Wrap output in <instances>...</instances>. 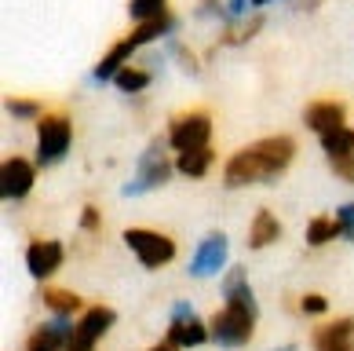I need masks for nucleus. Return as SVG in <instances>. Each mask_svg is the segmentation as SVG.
Here are the masks:
<instances>
[{"mask_svg":"<svg viewBox=\"0 0 354 351\" xmlns=\"http://www.w3.org/2000/svg\"><path fill=\"white\" fill-rule=\"evenodd\" d=\"M333 216H336V224H339V231H344V242H354V201H347V205H339V209H336Z\"/></svg>","mask_w":354,"mask_h":351,"instance_id":"27","label":"nucleus"},{"mask_svg":"<svg viewBox=\"0 0 354 351\" xmlns=\"http://www.w3.org/2000/svg\"><path fill=\"white\" fill-rule=\"evenodd\" d=\"M8 114H11V121H41V117L48 114L37 99H8Z\"/></svg>","mask_w":354,"mask_h":351,"instance_id":"25","label":"nucleus"},{"mask_svg":"<svg viewBox=\"0 0 354 351\" xmlns=\"http://www.w3.org/2000/svg\"><path fill=\"white\" fill-rule=\"evenodd\" d=\"M176 15H161V19H153V22H142V26H136L132 33V41L139 44V48H147V44H153V41H168V37H176Z\"/></svg>","mask_w":354,"mask_h":351,"instance_id":"20","label":"nucleus"},{"mask_svg":"<svg viewBox=\"0 0 354 351\" xmlns=\"http://www.w3.org/2000/svg\"><path fill=\"white\" fill-rule=\"evenodd\" d=\"M256 30H263V19L252 15V19H241V22H230L227 30H223L219 37V44H245V41H252Z\"/></svg>","mask_w":354,"mask_h":351,"instance_id":"23","label":"nucleus"},{"mask_svg":"<svg viewBox=\"0 0 354 351\" xmlns=\"http://www.w3.org/2000/svg\"><path fill=\"white\" fill-rule=\"evenodd\" d=\"M307 245L310 249H322V245H329V242H336V238H344V231H339V224H336V216H314L310 224H307Z\"/></svg>","mask_w":354,"mask_h":351,"instance_id":"21","label":"nucleus"},{"mask_svg":"<svg viewBox=\"0 0 354 351\" xmlns=\"http://www.w3.org/2000/svg\"><path fill=\"white\" fill-rule=\"evenodd\" d=\"M304 125L318 139L329 136V132H339V128H347V107L339 99H314L304 110Z\"/></svg>","mask_w":354,"mask_h":351,"instance_id":"14","label":"nucleus"},{"mask_svg":"<svg viewBox=\"0 0 354 351\" xmlns=\"http://www.w3.org/2000/svg\"><path fill=\"white\" fill-rule=\"evenodd\" d=\"M33 183H37V161L19 158V154L4 158V165H0V198H4L8 205L30 198Z\"/></svg>","mask_w":354,"mask_h":351,"instance_id":"11","label":"nucleus"},{"mask_svg":"<svg viewBox=\"0 0 354 351\" xmlns=\"http://www.w3.org/2000/svg\"><path fill=\"white\" fill-rule=\"evenodd\" d=\"M296 161V139L292 136H267L230 154L223 165V183L230 190L238 187H256V183H274L288 165Z\"/></svg>","mask_w":354,"mask_h":351,"instance_id":"2","label":"nucleus"},{"mask_svg":"<svg viewBox=\"0 0 354 351\" xmlns=\"http://www.w3.org/2000/svg\"><path fill=\"white\" fill-rule=\"evenodd\" d=\"M73 333H77V318L51 315L48 322H41V326L26 336V351H66Z\"/></svg>","mask_w":354,"mask_h":351,"instance_id":"12","label":"nucleus"},{"mask_svg":"<svg viewBox=\"0 0 354 351\" xmlns=\"http://www.w3.org/2000/svg\"><path fill=\"white\" fill-rule=\"evenodd\" d=\"M165 341L176 344L179 351H190V348H201V344L212 341V330H208V322L198 318L194 304L176 300V304H172V315H168V333H165Z\"/></svg>","mask_w":354,"mask_h":351,"instance_id":"7","label":"nucleus"},{"mask_svg":"<svg viewBox=\"0 0 354 351\" xmlns=\"http://www.w3.org/2000/svg\"><path fill=\"white\" fill-rule=\"evenodd\" d=\"M117 326V311L106 307V304H91L84 307V315L77 318V333H73V341L66 351H95L99 341L106 336L110 330Z\"/></svg>","mask_w":354,"mask_h":351,"instance_id":"8","label":"nucleus"},{"mask_svg":"<svg viewBox=\"0 0 354 351\" xmlns=\"http://www.w3.org/2000/svg\"><path fill=\"white\" fill-rule=\"evenodd\" d=\"M227 256H230L227 234L212 231V234H205V238L198 242V249H194L187 271H190L194 278H216V275H223V271H227Z\"/></svg>","mask_w":354,"mask_h":351,"instance_id":"9","label":"nucleus"},{"mask_svg":"<svg viewBox=\"0 0 354 351\" xmlns=\"http://www.w3.org/2000/svg\"><path fill=\"white\" fill-rule=\"evenodd\" d=\"M274 351H299L296 344H281V348H274Z\"/></svg>","mask_w":354,"mask_h":351,"instance_id":"30","label":"nucleus"},{"mask_svg":"<svg viewBox=\"0 0 354 351\" xmlns=\"http://www.w3.org/2000/svg\"><path fill=\"white\" fill-rule=\"evenodd\" d=\"M81 231L84 234H99L102 231V213L95 209V205H84L81 209Z\"/></svg>","mask_w":354,"mask_h":351,"instance_id":"28","label":"nucleus"},{"mask_svg":"<svg viewBox=\"0 0 354 351\" xmlns=\"http://www.w3.org/2000/svg\"><path fill=\"white\" fill-rule=\"evenodd\" d=\"M73 147V121L70 114L48 110L37 121V168H55L59 161H66V154Z\"/></svg>","mask_w":354,"mask_h":351,"instance_id":"4","label":"nucleus"},{"mask_svg":"<svg viewBox=\"0 0 354 351\" xmlns=\"http://www.w3.org/2000/svg\"><path fill=\"white\" fill-rule=\"evenodd\" d=\"M270 4V0H252V8H267Z\"/></svg>","mask_w":354,"mask_h":351,"instance_id":"31","label":"nucleus"},{"mask_svg":"<svg viewBox=\"0 0 354 351\" xmlns=\"http://www.w3.org/2000/svg\"><path fill=\"white\" fill-rule=\"evenodd\" d=\"M150 81H153V70H147V66H136V62H132V66H124L121 73L113 77V84L121 88L124 96H139L142 88H150Z\"/></svg>","mask_w":354,"mask_h":351,"instance_id":"22","label":"nucleus"},{"mask_svg":"<svg viewBox=\"0 0 354 351\" xmlns=\"http://www.w3.org/2000/svg\"><path fill=\"white\" fill-rule=\"evenodd\" d=\"M216 165V150L212 147H201V150H187V154H176V172L187 176V179H205Z\"/></svg>","mask_w":354,"mask_h":351,"instance_id":"18","label":"nucleus"},{"mask_svg":"<svg viewBox=\"0 0 354 351\" xmlns=\"http://www.w3.org/2000/svg\"><path fill=\"white\" fill-rule=\"evenodd\" d=\"M41 300H44V307L51 311V315H66V318L84 315V300L73 289H55V285H48V289L41 293Z\"/></svg>","mask_w":354,"mask_h":351,"instance_id":"19","label":"nucleus"},{"mask_svg":"<svg viewBox=\"0 0 354 351\" xmlns=\"http://www.w3.org/2000/svg\"><path fill=\"white\" fill-rule=\"evenodd\" d=\"M322 154L344 183H354V128H339V132L322 136Z\"/></svg>","mask_w":354,"mask_h":351,"instance_id":"13","label":"nucleus"},{"mask_svg":"<svg viewBox=\"0 0 354 351\" xmlns=\"http://www.w3.org/2000/svg\"><path fill=\"white\" fill-rule=\"evenodd\" d=\"M219 296H223V307L208 318L212 344L227 348V351L248 348L252 336H256V322H259V304H256L252 282H248V271L245 267H230L227 275H223Z\"/></svg>","mask_w":354,"mask_h":351,"instance_id":"1","label":"nucleus"},{"mask_svg":"<svg viewBox=\"0 0 354 351\" xmlns=\"http://www.w3.org/2000/svg\"><path fill=\"white\" fill-rule=\"evenodd\" d=\"M281 219L274 216L270 209H256V216H252V224H248V249L252 253H259V249H267V245H274L281 238Z\"/></svg>","mask_w":354,"mask_h":351,"instance_id":"17","label":"nucleus"},{"mask_svg":"<svg viewBox=\"0 0 354 351\" xmlns=\"http://www.w3.org/2000/svg\"><path fill=\"white\" fill-rule=\"evenodd\" d=\"M310 348L314 351H354V315H344V318H333V322L314 326Z\"/></svg>","mask_w":354,"mask_h":351,"instance_id":"15","label":"nucleus"},{"mask_svg":"<svg viewBox=\"0 0 354 351\" xmlns=\"http://www.w3.org/2000/svg\"><path fill=\"white\" fill-rule=\"evenodd\" d=\"M66 264V245L59 238H33L26 245V271L37 282H48L51 275H59Z\"/></svg>","mask_w":354,"mask_h":351,"instance_id":"10","label":"nucleus"},{"mask_svg":"<svg viewBox=\"0 0 354 351\" xmlns=\"http://www.w3.org/2000/svg\"><path fill=\"white\" fill-rule=\"evenodd\" d=\"M296 307H299V315H307V318H322L325 311H329V300H325L322 293H304Z\"/></svg>","mask_w":354,"mask_h":351,"instance_id":"26","label":"nucleus"},{"mask_svg":"<svg viewBox=\"0 0 354 351\" xmlns=\"http://www.w3.org/2000/svg\"><path fill=\"white\" fill-rule=\"evenodd\" d=\"M161 15H168V0H128V19H132L136 26L153 22Z\"/></svg>","mask_w":354,"mask_h":351,"instance_id":"24","label":"nucleus"},{"mask_svg":"<svg viewBox=\"0 0 354 351\" xmlns=\"http://www.w3.org/2000/svg\"><path fill=\"white\" fill-rule=\"evenodd\" d=\"M147 351H179L176 344H168V341H161V344H150Z\"/></svg>","mask_w":354,"mask_h":351,"instance_id":"29","label":"nucleus"},{"mask_svg":"<svg viewBox=\"0 0 354 351\" xmlns=\"http://www.w3.org/2000/svg\"><path fill=\"white\" fill-rule=\"evenodd\" d=\"M168 147L176 154H187V150H201V147H212V114L208 110H183L168 121Z\"/></svg>","mask_w":354,"mask_h":351,"instance_id":"6","label":"nucleus"},{"mask_svg":"<svg viewBox=\"0 0 354 351\" xmlns=\"http://www.w3.org/2000/svg\"><path fill=\"white\" fill-rule=\"evenodd\" d=\"M124 245H128V253H132L136 260L147 271H161L168 267L176 260V238L172 234H165V231H150V227H128L124 234Z\"/></svg>","mask_w":354,"mask_h":351,"instance_id":"5","label":"nucleus"},{"mask_svg":"<svg viewBox=\"0 0 354 351\" xmlns=\"http://www.w3.org/2000/svg\"><path fill=\"white\" fill-rule=\"evenodd\" d=\"M139 51V44L132 41V37H124V41H117L106 55L99 59V66H95V73H91V81L95 84H106V81H113L117 73H121L124 66H132V55Z\"/></svg>","mask_w":354,"mask_h":351,"instance_id":"16","label":"nucleus"},{"mask_svg":"<svg viewBox=\"0 0 354 351\" xmlns=\"http://www.w3.org/2000/svg\"><path fill=\"white\" fill-rule=\"evenodd\" d=\"M165 143H168V139H150V147L139 154L136 179H128V183L121 187L124 198H142V194H150V190H157V187H165L168 179H172L176 161L168 158Z\"/></svg>","mask_w":354,"mask_h":351,"instance_id":"3","label":"nucleus"}]
</instances>
